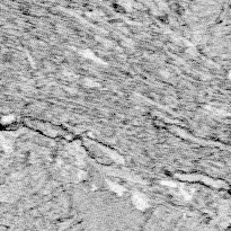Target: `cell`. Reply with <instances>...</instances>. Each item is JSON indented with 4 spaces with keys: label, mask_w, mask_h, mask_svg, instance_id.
Returning a JSON list of instances; mask_svg holds the SVG:
<instances>
[{
    "label": "cell",
    "mask_w": 231,
    "mask_h": 231,
    "mask_svg": "<svg viewBox=\"0 0 231 231\" xmlns=\"http://www.w3.org/2000/svg\"><path fill=\"white\" fill-rule=\"evenodd\" d=\"M14 120H15L14 115H7V116H5V117H2L1 122H2V124H7V123H10V122H12Z\"/></svg>",
    "instance_id": "4"
},
{
    "label": "cell",
    "mask_w": 231,
    "mask_h": 231,
    "mask_svg": "<svg viewBox=\"0 0 231 231\" xmlns=\"http://www.w3.org/2000/svg\"><path fill=\"white\" fill-rule=\"evenodd\" d=\"M82 55H84L85 58H88V59H90V60H94V61H96V62H99V63H103L104 64L103 61L100 60L99 58H97V56H96L92 51H89V50H85V51H82Z\"/></svg>",
    "instance_id": "3"
},
{
    "label": "cell",
    "mask_w": 231,
    "mask_h": 231,
    "mask_svg": "<svg viewBox=\"0 0 231 231\" xmlns=\"http://www.w3.org/2000/svg\"><path fill=\"white\" fill-rule=\"evenodd\" d=\"M107 186L109 187V189H111V191H113L114 193H115V194H117V195H123L124 192H125L124 187H122V186H121V185H119V184L113 183V182H108V180H107Z\"/></svg>",
    "instance_id": "2"
},
{
    "label": "cell",
    "mask_w": 231,
    "mask_h": 231,
    "mask_svg": "<svg viewBox=\"0 0 231 231\" xmlns=\"http://www.w3.org/2000/svg\"><path fill=\"white\" fill-rule=\"evenodd\" d=\"M132 203L133 205L140 210V211H144L149 207V201L144 195L140 194V193H136L132 195Z\"/></svg>",
    "instance_id": "1"
},
{
    "label": "cell",
    "mask_w": 231,
    "mask_h": 231,
    "mask_svg": "<svg viewBox=\"0 0 231 231\" xmlns=\"http://www.w3.org/2000/svg\"><path fill=\"white\" fill-rule=\"evenodd\" d=\"M228 77H229V78H230V79H231V71L229 72V75H228Z\"/></svg>",
    "instance_id": "6"
},
{
    "label": "cell",
    "mask_w": 231,
    "mask_h": 231,
    "mask_svg": "<svg viewBox=\"0 0 231 231\" xmlns=\"http://www.w3.org/2000/svg\"><path fill=\"white\" fill-rule=\"evenodd\" d=\"M86 81H87L86 84L89 85V86H98V85H99V84H98V82H94V80H89V79H87V80H86Z\"/></svg>",
    "instance_id": "5"
}]
</instances>
